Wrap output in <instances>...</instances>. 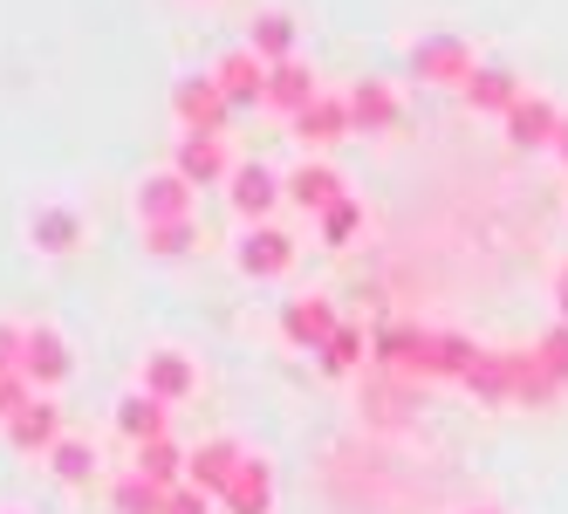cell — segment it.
Returning a JSON list of instances; mask_svg holds the SVG:
<instances>
[{
	"instance_id": "6da1fadb",
	"label": "cell",
	"mask_w": 568,
	"mask_h": 514,
	"mask_svg": "<svg viewBox=\"0 0 568 514\" xmlns=\"http://www.w3.org/2000/svg\"><path fill=\"white\" fill-rule=\"evenodd\" d=\"M131 213H138V226H179V220L199 213V185L179 179L172 165H158L131 185Z\"/></svg>"
},
{
	"instance_id": "7a4b0ae2",
	"label": "cell",
	"mask_w": 568,
	"mask_h": 514,
	"mask_svg": "<svg viewBox=\"0 0 568 514\" xmlns=\"http://www.w3.org/2000/svg\"><path fill=\"white\" fill-rule=\"evenodd\" d=\"M21 377L42 391V399H55V391L75 377V343H69L55 323H28V343H21Z\"/></svg>"
},
{
	"instance_id": "3957f363",
	"label": "cell",
	"mask_w": 568,
	"mask_h": 514,
	"mask_svg": "<svg viewBox=\"0 0 568 514\" xmlns=\"http://www.w3.org/2000/svg\"><path fill=\"white\" fill-rule=\"evenodd\" d=\"M295 254H302V241L288 226H240V241H233V268L247 282H281L295 268Z\"/></svg>"
},
{
	"instance_id": "277c9868",
	"label": "cell",
	"mask_w": 568,
	"mask_h": 514,
	"mask_svg": "<svg viewBox=\"0 0 568 514\" xmlns=\"http://www.w3.org/2000/svg\"><path fill=\"white\" fill-rule=\"evenodd\" d=\"M172 117H179V131L226 138V124H233V103H226V90L213 83V69H206V75H179V83H172Z\"/></svg>"
},
{
	"instance_id": "5b68a950",
	"label": "cell",
	"mask_w": 568,
	"mask_h": 514,
	"mask_svg": "<svg viewBox=\"0 0 568 514\" xmlns=\"http://www.w3.org/2000/svg\"><path fill=\"white\" fill-rule=\"evenodd\" d=\"M83 233H90L83 206H69V200H34V213H28V248L42 254V261H69L75 248H83Z\"/></svg>"
},
{
	"instance_id": "8992f818",
	"label": "cell",
	"mask_w": 568,
	"mask_h": 514,
	"mask_svg": "<svg viewBox=\"0 0 568 514\" xmlns=\"http://www.w3.org/2000/svg\"><path fill=\"white\" fill-rule=\"evenodd\" d=\"M138 391H151V399H165V405L199 399V357H185V350H172V343L144 350L138 357Z\"/></svg>"
},
{
	"instance_id": "52a82bcc",
	"label": "cell",
	"mask_w": 568,
	"mask_h": 514,
	"mask_svg": "<svg viewBox=\"0 0 568 514\" xmlns=\"http://www.w3.org/2000/svg\"><path fill=\"white\" fill-rule=\"evenodd\" d=\"M377 364L397 377H438V330H412V323H390L377 330Z\"/></svg>"
},
{
	"instance_id": "ba28073f",
	"label": "cell",
	"mask_w": 568,
	"mask_h": 514,
	"mask_svg": "<svg viewBox=\"0 0 568 514\" xmlns=\"http://www.w3.org/2000/svg\"><path fill=\"white\" fill-rule=\"evenodd\" d=\"M343 330V315L329 295H295V302H281V336H288L295 350H308V357H322V350L336 343Z\"/></svg>"
},
{
	"instance_id": "9c48e42d",
	"label": "cell",
	"mask_w": 568,
	"mask_h": 514,
	"mask_svg": "<svg viewBox=\"0 0 568 514\" xmlns=\"http://www.w3.org/2000/svg\"><path fill=\"white\" fill-rule=\"evenodd\" d=\"M288 200V192H281V172H267L261 158H240L233 165V179H226V206L247 220V226H267V213Z\"/></svg>"
},
{
	"instance_id": "30bf717a",
	"label": "cell",
	"mask_w": 568,
	"mask_h": 514,
	"mask_svg": "<svg viewBox=\"0 0 568 514\" xmlns=\"http://www.w3.org/2000/svg\"><path fill=\"white\" fill-rule=\"evenodd\" d=\"M247 466V446L240 440H226V432H213V440H199L192 453H185V487H199V494H226L233 487V473Z\"/></svg>"
},
{
	"instance_id": "8fae6325",
	"label": "cell",
	"mask_w": 568,
	"mask_h": 514,
	"mask_svg": "<svg viewBox=\"0 0 568 514\" xmlns=\"http://www.w3.org/2000/svg\"><path fill=\"white\" fill-rule=\"evenodd\" d=\"M233 165H240V158L226 151V138L179 131V144H172V172H179V179H192V185H226V179H233Z\"/></svg>"
},
{
	"instance_id": "7c38bea8",
	"label": "cell",
	"mask_w": 568,
	"mask_h": 514,
	"mask_svg": "<svg viewBox=\"0 0 568 514\" xmlns=\"http://www.w3.org/2000/svg\"><path fill=\"white\" fill-rule=\"evenodd\" d=\"M412 69H418V83H453V90H466V75L479 62H473V49L459 42V34H425V42H412Z\"/></svg>"
},
{
	"instance_id": "4fadbf2b",
	"label": "cell",
	"mask_w": 568,
	"mask_h": 514,
	"mask_svg": "<svg viewBox=\"0 0 568 514\" xmlns=\"http://www.w3.org/2000/svg\"><path fill=\"white\" fill-rule=\"evenodd\" d=\"M281 192H288V206H302V213H329L336 200H349V185H343V172L336 165H322V158H302V165L281 179Z\"/></svg>"
},
{
	"instance_id": "5bb4252c",
	"label": "cell",
	"mask_w": 568,
	"mask_h": 514,
	"mask_svg": "<svg viewBox=\"0 0 568 514\" xmlns=\"http://www.w3.org/2000/svg\"><path fill=\"white\" fill-rule=\"evenodd\" d=\"M288 131L302 138V151H329V144H343L356 124H349V97H329V90H322L302 117H288Z\"/></svg>"
},
{
	"instance_id": "9a60e30c",
	"label": "cell",
	"mask_w": 568,
	"mask_h": 514,
	"mask_svg": "<svg viewBox=\"0 0 568 514\" xmlns=\"http://www.w3.org/2000/svg\"><path fill=\"white\" fill-rule=\"evenodd\" d=\"M349 124H356L363 138H384V131H397V124H404V103H397V90H390V83H377V75H363V83H349Z\"/></svg>"
},
{
	"instance_id": "2e32d148",
	"label": "cell",
	"mask_w": 568,
	"mask_h": 514,
	"mask_svg": "<svg viewBox=\"0 0 568 514\" xmlns=\"http://www.w3.org/2000/svg\"><path fill=\"white\" fill-rule=\"evenodd\" d=\"M213 83L226 90V103L240 110V103H267V62L240 42V49H226L220 62H213Z\"/></svg>"
},
{
	"instance_id": "e0dca14e",
	"label": "cell",
	"mask_w": 568,
	"mask_h": 514,
	"mask_svg": "<svg viewBox=\"0 0 568 514\" xmlns=\"http://www.w3.org/2000/svg\"><path fill=\"white\" fill-rule=\"evenodd\" d=\"M116 432H124L131 446H151V440H172V405L165 399H151V391H124L116 399Z\"/></svg>"
},
{
	"instance_id": "ac0fdd59",
	"label": "cell",
	"mask_w": 568,
	"mask_h": 514,
	"mask_svg": "<svg viewBox=\"0 0 568 514\" xmlns=\"http://www.w3.org/2000/svg\"><path fill=\"white\" fill-rule=\"evenodd\" d=\"M62 432H69V425H62V405H55V399H34V405L8 425V446H14V453H34V460H49Z\"/></svg>"
},
{
	"instance_id": "d6986e66",
	"label": "cell",
	"mask_w": 568,
	"mask_h": 514,
	"mask_svg": "<svg viewBox=\"0 0 568 514\" xmlns=\"http://www.w3.org/2000/svg\"><path fill=\"white\" fill-rule=\"evenodd\" d=\"M507 138H514L520 151H555V138H561V110H555L548 97H520V103L507 110Z\"/></svg>"
},
{
	"instance_id": "ffe728a7",
	"label": "cell",
	"mask_w": 568,
	"mask_h": 514,
	"mask_svg": "<svg viewBox=\"0 0 568 514\" xmlns=\"http://www.w3.org/2000/svg\"><path fill=\"white\" fill-rule=\"evenodd\" d=\"M295 14L288 8H261L254 21H247V49L267 62V69H281V62H295Z\"/></svg>"
},
{
	"instance_id": "44dd1931",
	"label": "cell",
	"mask_w": 568,
	"mask_h": 514,
	"mask_svg": "<svg viewBox=\"0 0 568 514\" xmlns=\"http://www.w3.org/2000/svg\"><path fill=\"white\" fill-rule=\"evenodd\" d=\"M226 514H274V466L261 453H247V466L233 473V487L220 494Z\"/></svg>"
},
{
	"instance_id": "7402d4cb",
	"label": "cell",
	"mask_w": 568,
	"mask_h": 514,
	"mask_svg": "<svg viewBox=\"0 0 568 514\" xmlns=\"http://www.w3.org/2000/svg\"><path fill=\"white\" fill-rule=\"evenodd\" d=\"M315 97H322V83H315V69H308L302 56H295V62H281V69H267V110L302 117Z\"/></svg>"
},
{
	"instance_id": "603a6c76",
	"label": "cell",
	"mask_w": 568,
	"mask_h": 514,
	"mask_svg": "<svg viewBox=\"0 0 568 514\" xmlns=\"http://www.w3.org/2000/svg\"><path fill=\"white\" fill-rule=\"evenodd\" d=\"M42 466L55 473L62 487H90L97 473H103V453H97V440H83V432H62V440H55V453H49Z\"/></svg>"
},
{
	"instance_id": "cb8c5ba5",
	"label": "cell",
	"mask_w": 568,
	"mask_h": 514,
	"mask_svg": "<svg viewBox=\"0 0 568 514\" xmlns=\"http://www.w3.org/2000/svg\"><path fill=\"white\" fill-rule=\"evenodd\" d=\"M507 384H514V399H520V405H555V399H561V384L541 371L535 343H527V350H507Z\"/></svg>"
},
{
	"instance_id": "d4e9b609",
	"label": "cell",
	"mask_w": 568,
	"mask_h": 514,
	"mask_svg": "<svg viewBox=\"0 0 568 514\" xmlns=\"http://www.w3.org/2000/svg\"><path fill=\"white\" fill-rule=\"evenodd\" d=\"M131 473H144V481H151L158 494L185 487V453H179V440H151V446H131Z\"/></svg>"
},
{
	"instance_id": "484cf974",
	"label": "cell",
	"mask_w": 568,
	"mask_h": 514,
	"mask_svg": "<svg viewBox=\"0 0 568 514\" xmlns=\"http://www.w3.org/2000/svg\"><path fill=\"white\" fill-rule=\"evenodd\" d=\"M520 97H527V90L514 83L507 69H494V62H479V69L466 75V103H473V110H500V117H507Z\"/></svg>"
},
{
	"instance_id": "4316f807",
	"label": "cell",
	"mask_w": 568,
	"mask_h": 514,
	"mask_svg": "<svg viewBox=\"0 0 568 514\" xmlns=\"http://www.w3.org/2000/svg\"><path fill=\"white\" fill-rule=\"evenodd\" d=\"M466 391L486 405H507L514 399V384H507V350H479V364L466 371Z\"/></svg>"
},
{
	"instance_id": "83f0119b",
	"label": "cell",
	"mask_w": 568,
	"mask_h": 514,
	"mask_svg": "<svg viewBox=\"0 0 568 514\" xmlns=\"http://www.w3.org/2000/svg\"><path fill=\"white\" fill-rule=\"evenodd\" d=\"M144 233V254L151 261H179V254H192V241H199V220H179V226H138Z\"/></svg>"
},
{
	"instance_id": "f1b7e54d",
	"label": "cell",
	"mask_w": 568,
	"mask_h": 514,
	"mask_svg": "<svg viewBox=\"0 0 568 514\" xmlns=\"http://www.w3.org/2000/svg\"><path fill=\"white\" fill-rule=\"evenodd\" d=\"M110 507H116V514H158V507H165V494H158L144 473H124V481L110 487Z\"/></svg>"
},
{
	"instance_id": "f546056e",
	"label": "cell",
	"mask_w": 568,
	"mask_h": 514,
	"mask_svg": "<svg viewBox=\"0 0 568 514\" xmlns=\"http://www.w3.org/2000/svg\"><path fill=\"white\" fill-rule=\"evenodd\" d=\"M356 364H363V330H356V323H343V330H336V343L322 350V371H329V377H349Z\"/></svg>"
},
{
	"instance_id": "4dcf8cb0",
	"label": "cell",
	"mask_w": 568,
	"mask_h": 514,
	"mask_svg": "<svg viewBox=\"0 0 568 514\" xmlns=\"http://www.w3.org/2000/svg\"><path fill=\"white\" fill-rule=\"evenodd\" d=\"M535 357H541V371L568 391V323H555V330H541V336H535Z\"/></svg>"
},
{
	"instance_id": "1f68e13d",
	"label": "cell",
	"mask_w": 568,
	"mask_h": 514,
	"mask_svg": "<svg viewBox=\"0 0 568 514\" xmlns=\"http://www.w3.org/2000/svg\"><path fill=\"white\" fill-rule=\"evenodd\" d=\"M34 399H42V391H34L21 371H0V432H8V425H14V419L34 405Z\"/></svg>"
},
{
	"instance_id": "d6a6232c",
	"label": "cell",
	"mask_w": 568,
	"mask_h": 514,
	"mask_svg": "<svg viewBox=\"0 0 568 514\" xmlns=\"http://www.w3.org/2000/svg\"><path fill=\"white\" fill-rule=\"evenodd\" d=\"M356 226H363V200H336L329 213H322V241H329V248H349Z\"/></svg>"
},
{
	"instance_id": "836d02e7",
	"label": "cell",
	"mask_w": 568,
	"mask_h": 514,
	"mask_svg": "<svg viewBox=\"0 0 568 514\" xmlns=\"http://www.w3.org/2000/svg\"><path fill=\"white\" fill-rule=\"evenodd\" d=\"M213 507H220L213 494H199V487H172V494H165V507H158V514H213Z\"/></svg>"
},
{
	"instance_id": "e575fe53",
	"label": "cell",
	"mask_w": 568,
	"mask_h": 514,
	"mask_svg": "<svg viewBox=\"0 0 568 514\" xmlns=\"http://www.w3.org/2000/svg\"><path fill=\"white\" fill-rule=\"evenodd\" d=\"M21 343H28V323H8V315H0V371H21Z\"/></svg>"
},
{
	"instance_id": "d590c367",
	"label": "cell",
	"mask_w": 568,
	"mask_h": 514,
	"mask_svg": "<svg viewBox=\"0 0 568 514\" xmlns=\"http://www.w3.org/2000/svg\"><path fill=\"white\" fill-rule=\"evenodd\" d=\"M555 323H568V261L555 268Z\"/></svg>"
},
{
	"instance_id": "8d00e7d4",
	"label": "cell",
	"mask_w": 568,
	"mask_h": 514,
	"mask_svg": "<svg viewBox=\"0 0 568 514\" xmlns=\"http://www.w3.org/2000/svg\"><path fill=\"white\" fill-rule=\"evenodd\" d=\"M555 158H561V165H568V117H561V138H555Z\"/></svg>"
},
{
	"instance_id": "74e56055",
	"label": "cell",
	"mask_w": 568,
	"mask_h": 514,
	"mask_svg": "<svg viewBox=\"0 0 568 514\" xmlns=\"http://www.w3.org/2000/svg\"><path fill=\"white\" fill-rule=\"evenodd\" d=\"M466 514H500V507H466Z\"/></svg>"
},
{
	"instance_id": "f35d334b",
	"label": "cell",
	"mask_w": 568,
	"mask_h": 514,
	"mask_svg": "<svg viewBox=\"0 0 568 514\" xmlns=\"http://www.w3.org/2000/svg\"><path fill=\"white\" fill-rule=\"evenodd\" d=\"M0 514H21V507H0Z\"/></svg>"
}]
</instances>
